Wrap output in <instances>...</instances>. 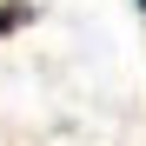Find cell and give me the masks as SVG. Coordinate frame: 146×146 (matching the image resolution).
Returning <instances> with one entry per match:
<instances>
[{"mask_svg":"<svg viewBox=\"0 0 146 146\" xmlns=\"http://www.w3.org/2000/svg\"><path fill=\"white\" fill-rule=\"evenodd\" d=\"M139 13H146V0H139Z\"/></svg>","mask_w":146,"mask_h":146,"instance_id":"cell-2","label":"cell"},{"mask_svg":"<svg viewBox=\"0 0 146 146\" xmlns=\"http://www.w3.org/2000/svg\"><path fill=\"white\" fill-rule=\"evenodd\" d=\"M27 20H33V7H27V0H7V7H0V33H13V27H27Z\"/></svg>","mask_w":146,"mask_h":146,"instance_id":"cell-1","label":"cell"}]
</instances>
